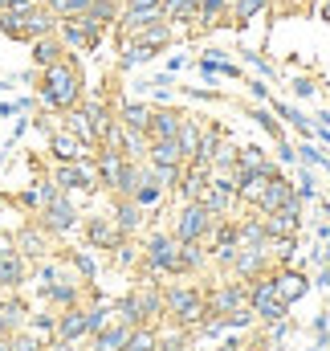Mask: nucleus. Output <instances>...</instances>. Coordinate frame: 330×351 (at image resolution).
<instances>
[{"mask_svg": "<svg viewBox=\"0 0 330 351\" xmlns=\"http://www.w3.org/2000/svg\"><path fill=\"white\" fill-rule=\"evenodd\" d=\"M37 98H41V106L62 110V114L82 102V70H78V62H74L70 53H66L62 62H53V66L41 70V90H37Z\"/></svg>", "mask_w": 330, "mask_h": 351, "instance_id": "1", "label": "nucleus"}, {"mask_svg": "<svg viewBox=\"0 0 330 351\" xmlns=\"http://www.w3.org/2000/svg\"><path fill=\"white\" fill-rule=\"evenodd\" d=\"M164 315H171V323L179 327H192L200 323V315H208V302L196 286H171L164 290Z\"/></svg>", "mask_w": 330, "mask_h": 351, "instance_id": "2", "label": "nucleus"}, {"mask_svg": "<svg viewBox=\"0 0 330 351\" xmlns=\"http://www.w3.org/2000/svg\"><path fill=\"white\" fill-rule=\"evenodd\" d=\"M58 37H62L66 49L90 53V49H98V41H102V25L90 21L86 12H78V16H62V21H58Z\"/></svg>", "mask_w": 330, "mask_h": 351, "instance_id": "3", "label": "nucleus"}, {"mask_svg": "<svg viewBox=\"0 0 330 351\" xmlns=\"http://www.w3.org/2000/svg\"><path fill=\"white\" fill-rule=\"evenodd\" d=\"M143 265L151 274H179V241L171 233H151L143 245Z\"/></svg>", "mask_w": 330, "mask_h": 351, "instance_id": "4", "label": "nucleus"}, {"mask_svg": "<svg viewBox=\"0 0 330 351\" xmlns=\"http://www.w3.org/2000/svg\"><path fill=\"white\" fill-rule=\"evenodd\" d=\"M53 184L62 188V192H98L102 184H98V168H94V160H78V164H58L53 168Z\"/></svg>", "mask_w": 330, "mask_h": 351, "instance_id": "5", "label": "nucleus"}, {"mask_svg": "<svg viewBox=\"0 0 330 351\" xmlns=\"http://www.w3.org/2000/svg\"><path fill=\"white\" fill-rule=\"evenodd\" d=\"M208 229H212V213H208L200 200H183V208L175 213L171 237H175V241H200Z\"/></svg>", "mask_w": 330, "mask_h": 351, "instance_id": "6", "label": "nucleus"}, {"mask_svg": "<svg viewBox=\"0 0 330 351\" xmlns=\"http://www.w3.org/2000/svg\"><path fill=\"white\" fill-rule=\"evenodd\" d=\"M41 221V229L45 233H53V237H62V233H74V225H78V208H74V200H70V192H62L53 204H45L41 213H37Z\"/></svg>", "mask_w": 330, "mask_h": 351, "instance_id": "7", "label": "nucleus"}, {"mask_svg": "<svg viewBox=\"0 0 330 351\" xmlns=\"http://www.w3.org/2000/svg\"><path fill=\"white\" fill-rule=\"evenodd\" d=\"M94 152L98 147H90L86 139H78L74 131H49V156L58 160V164H78V160H94Z\"/></svg>", "mask_w": 330, "mask_h": 351, "instance_id": "8", "label": "nucleus"}, {"mask_svg": "<svg viewBox=\"0 0 330 351\" xmlns=\"http://www.w3.org/2000/svg\"><path fill=\"white\" fill-rule=\"evenodd\" d=\"M123 241V229L114 225V217H86V245L90 250H114Z\"/></svg>", "mask_w": 330, "mask_h": 351, "instance_id": "9", "label": "nucleus"}, {"mask_svg": "<svg viewBox=\"0 0 330 351\" xmlns=\"http://www.w3.org/2000/svg\"><path fill=\"white\" fill-rule=\"evenodd\" d=\"M82 335H90V323H86V311L82 306H66L62 315H58V348H70V343H78Z\"/></svg>", "mask_w": 330, "mask_h": 351, "instance_id": "10", "label": "nucleus"}, {"mask_svg": "<svg viewBox=\"0 0 330 351\" xmlns=\"http://www.w3.org/2000/svg\"><path fill=\"white\" fill-rule=\"evenodd\" d=\"M49 33H58V16L45 4L41 8H29L21 16V41H37V37H49Z\"/></svg>", "mask_w": 330, "mask_h": 351, "instance_id": "11", "label": "nucleus"}, {"mask_svg": "<svg viewBox=\"0 0 330 351\" xmlns=\"http://www.w3.org/2000/svg\"><path fill=\"white\" fill-rule=\"evenodd\" d=\"M25 274H29V262H25L12 245H0V286H4V290H16V286L25 282Z\"/></svg>", "mask_w": 330, "mask_h": 351, "instance_id": "12", "label": "nucleus"}, {"mask_svg": "<svg viewBox=\"0 0 330 351\" xmlns=\"http://www.w3.org/2000/svg\"><path fill=\"white\" fill-rule=\"evenodd\" d=\"M12 250H16L25 262H41V258H45V229H41V225H25V229L16 233Z\"/></svg>", "mask_w": 330, "mask_h": 351, "instance_id": "13", "label": "nucleus"}, {"mask_svg": "<svg viewBox=\"0 0 330 351\" xmlns=\"http://www.w3.org/2000/svg\"><path fill=\"white\" fill-rule=\"evenodd\" d=\"M143 204H135L131 196H114V225L123 229V237H131V233H139V225H143Z\"/></svg>", "mask_w": 330, "mask_h": 351, "instance_id": "14", "label": "nucleus"}, {"mask_svg": "<svg viewBox=\"0 0 330 351\" xmlns=\"http://www.w3.org/2000/svg\"><path fill=\"white\" fill-rule=\"evenodd\" d=\"M147 164H151V168H183L188 160H183V152H179L175 139H151V147H147Z\"/></svg>", "mask_w": 330, "mask_h": 351, "instance_id": "15", "label": "nucleus"}, {"mask_svg": "<svg viewBox=\"0 0 330 351\" xmlns=\"http://www.w3.org/2000/svg\"><path fill=\"white\" fill-rule=\"evenodd\" d=\"M179 127H183V114L179 110H151V123H147V139H175L179 135Z\"/></svg>", "mask_w": 330, "mask_h": 351, "instance_id": "16", "label": "nucleus"}, {"mask_svg": "<svg viewBox=\"0 0 330 351\" xmlns=\"http://www.w3.org/2000/svg\"><path fill=\"white\" fill-rule=\"evenodd\" d=\"M131 335H135V327H127V323H106L102 331H94V351H127Z\"/></svg>", "mask_w": 330, "mask_h": 351, "instance_id": "17", "label": "nucleus"}, {"mask_svg": "<svg viewBox=\"0 0 330 351\" xmlns=\"http://www.w3.org/2000/svg\"><path fill=\"white\" fill-rule=\"evenodd\" d=\"M33 45V66L37 70H45V66H53V62H62L70 49L62 45V37L58 33H49V37H37V41H29Z\"/></svg>", "mask_w": 330, "mask_h": 351, "instance_id": "18", "label": "nucleus"}, {"mask_svg": "<svg viewBox=\"0 0 330 351\" xmlns=\"http://www.w3.org/2000/svg\"><path fill=\"white\" fill-rule=\"evenodd\" d=\"M237 306H249V286H225L208 298V315H229Z\"/></svg>", "mask_w": 330, "mask_h": 351, "instance_id": "19", "label": "nucleus"}, {"mask_svg": "<svg viewBox=\"0 0 330 351\" xmlns=\"http://www.w3.org/2000/svg\"><path fill=\"white\" fill-rule=\"evenodd\" d=\"M41 298L66 311V306H78V298H82V290H78V282H70V278H58V282H49V286H41Z\"/></svg>", "mask_w": 330, "mask_h": 351, "instance_id": "20", "label": "nucleus"}, {"mask_svg": "<svg viewBox=\"0 0 330 351\" xmlns=\"http://www.w3.org/2000/svg\"><path fill=\"white\" fill-rule=\"evenodd\" d=\"M294 196H298V192H294V188H290L281 176H273V180L265 184V192H261V200H257V204H261L265 213H277V208H285Z\"/></svg>", "mask_w": 330, "mask_h": 351, "instance_id": "21", "label": "nucleus"}, {"mask_svg": "<svg viewBox=\"0 0 330 351\" xmlns=\"http://www.w3.org/2000/svg\"><path fill=\"white\" fill-rule=\"evenodd\" d=\"M114 119H118L127 131H143V135H147V123H151V106H147V102H123V106L114 110Z\"/></svg>", "mask_w": 330, "mask_h": 351, "instance_id": "22", "label": "nucleus"}, {"mask_svg": "<svg viewBox=\"0 0 330 351\" xmlns=\"http://www.w3.org/2000/svg\"><path fill=\"white\" fill-rule=\"evenodd\" d=\"M131 200H135V204H143V208H155V204L164 200V184L155 180L151 168H143V180H139V188L131 192Z\"/></svg>", "mask_w": 330, "mask_h": 351, "instance_id": "23", "label": "nucleus"}, {"mask_svg": "<svg viewBox=\"0 0 330 351\" xmlns=\"http://www.w3.org/2000/svg\"><path fill=\"white\" fill-rule=\"evenodd\" d=\"M135 45H147V49H164L167 41H171V21H155V25H147V29H139L135 37H131Z\"/></svg>", "mask_w": 330, "mask_h": 351, "instance_id": "24", "label": "nucleus"}, {"mask_svg": "<svg viewBox=\"0 0 330 351\" xmlns=\"http://www.w3.org/2000/svg\"><path fill=\"white\" fill-rule=\"evenodd\" d=\"M66 131H74L78 139H86L90 147H98V131H94V123L86 119L82 106H74V110H66Z\"/></svg>", "mask_w": 330, "mask_h": 351, "instance_id": "25", "label": "nucleus"}, {"mask_svg": "<svg viewBox=\"0 0 330 351\" xmlns=\"http://www.w3.org/2000/svg\"><path fill=\"white\" fill-rule=\"evenodd\" d=\"M200 139H204V131L183 114V127H179V135H175V143H179V152H183V160H196V152H200Z\"/></svg>", "mask_w": 330, "mask_h": 351, "instance_id": "26", "label": "nucleus"}, {"mask_svg": "<svg viewBox=\"0 0 330 351\" xmlns=\"http://www.w3.org/2000/svg\"><path fill=\"white\" fill-rule=\"evenodd\" d=\"M306 294V278L302 274H277V298H285V302H298Z\"/></svg>", "mask_w": 330, "mask_h": 351, "instance_id": "27", "label": "nucleus"}, {"mask_svg": "<svg viewBox=\"0 0 330 351\" xmlns=\"http://www.w3.org/2000/svg\"><path fill=\"white\" fill-rule=\"evenodd\" d=\"M285 311H290V302H285V298H265V302H257V306H253V315H261L265 323H285Z\"/></svg>", "mask_w": 330, "mask_h": 351, "instance_id": "28", "label": "nucleus"}, {"mask_svg": "<svg viewBox=\"0 0 330 351\" xmlns=\"http://www.w3.org/2000/svg\"><path fill=\"white\" fill-rule=\"evenodd\" d=\"M86 16H90V21H98V25L106 29L110 21H118V4H114V0H90Z\"/></svg>", "mask_w": 330, "mask_h": 351, "instance_id": "29", "label": "nucleus"}, {"mask_svg": "<svg viewBox=\"0 0 330 351\" xmlns=\"http://www.w3.org/2000/svg\"><path fill=\"white\" fill-rule=\"evenodd\" d=\"M164 21H196V4L192 0H164Z\"/></svg>", "mask_w": 330, "mask_h": 351, "instance_id": "30", "label": "nucleus"}, {"mask_svg": "<svg viewBox=\"0 0 330 351\" xmlns=\"http://www.w3.org/2000/svg\"><path fill=\"white\" fill-rule=\"evenodd\" d=\"M269 0H233V25H249Z\"/></svg>", "mask_w": 330, "mask_h": 351, "instance_id": "31", "label": "nucleus"}, {"mask_svg": "<svg viewBox=\"0 0 330 351\" xmlns=\"http://www.w3.org/2000/svg\"><path fill=\"white\" fill-rule=\"evenodd\" d=\"M233 269L241 274V278H249V274H257L261 269V250H245V254H233Z\"/></svg>", "mask_w": 330, "mask_h": 351, "instance_id": "32", "label": "nucleus"}, {"mask_svg": "<svg viewBox=\"0 0 330 351\" xmlns=\"http://www.w3.org/2000/svg\"><path fill=\"white\" fill-rule=\"evenodd\" d=\"M160 348V339L147 331V327H135V335H131V343H127V351H155Z\"/></svg>", "mask_w": 330, "mask_h": 351, "instance_id": "33", "label": "nucleus"}, {"mask_svg": "<svg viewBox=\"0 0 330 351\" xmlns=\"http://www.w3.org/2000/svg\"><path fill=\"white\" fill-rule=\"evenodd\" d=\"M110 254H114V265H123V269H127V265H135V258H139V250L131 245V237H123Z\"/></svg>", "mask_w": 330, "mask_h": 351, "instance_id": "34", "label": "nucleus"}, {"mask_svg": "<svg viewBox=\"0 0 330 351\" xmlns=\"http://www.w3.org/2000/svg\"><path fill=\"white\" fill-rule=\"evenodd\" d=\"M70 262H74V269L82 274L86 282H94V274H98V262H94L90 254H82V250H74V254H70Z\"/></svg>", "mask_w": 330, "mask_h": 351, "instance_id": "35", "label": "nucleus"}, {"mask_svg": "<svg viewBox=\"0 0 330 351\" xmlns=\"http://www.w3.org/2000/svg\"><path fill=\"white\" fill-rule=\"evenodd\" d=\"M277 114H281V119H290V123H294V127H298L302 135H310V123H306V114H302V110H294V106L277 102Z\"/></svg>", "mask_w": 330, "mask_h": 351, "instance_id": "36", "label": "nucleus"}, {"mask_svg": "<svg viewBox=\"0 0 330 351\" xmlns=\"http://www.w3.org/2000/svg\"><path fill=\"white\" fill-rule=\"evenodd\" d=\"M249 119H257V123H261V127H265L273 139H285V135H281V127H277V119H273L269 110H249Z\"/></svg>", "mask_w": 330, "mask_h": 351, "instance_id": "37", "label": "nucleus"}, {"mask_svg": "<svg viewBox=\"0 0 330 351\" xmlns=\"http://www.w3.org/2000/svg\"><path fill=\"white\" fill-rule=\"evenodd\" d=\"M29 323H33L37 335H58V315H33Z\"/></svg>", "mask_w": 330, "mask_h": 351, "instance_id": "38", "label": "nucleus"}, {"mask_svg": "<svg viewBox=\"0 0 330 351\" xmlns=\"http://www.w3.org/2000/svg\"><path fill=\"white\" fill-rule=\"evenodd\" d=\"M302 160H306V164H314V168H322V172H330V160L322 156V147H314V143H306V147H302Z\"/></svg>", "mask_w": 330, "mask_h": 351, "instance_id": "39", "label": "nucleus"}, {"mask_svg": "<svg viewBox=\"0 0 330 351\" xmlns=\"http://www.w3.org/2000/svg\"><path fill=\"white\" fill-rule=\"evenodd\" d=\"M237 164H241V168H261V164H265V160H261V147H253V143H249V147H241Z\"/></svg>", "mask_w": 330, "mask_h": 351, "instance_id": "40", "label": "nucleus"}, {"mask_svg": "<svg viewBox=\"0 0 330 351\" xmlns=\"http://www.w3.org/2000/svg\"><path fill=\"white\" fill-rule=\"evenodd\" d=\"M33 106V98H16V102H0V119H12V114H21V110H29Z\"/></svg>", "mask_w": 330, "mask_h": 351, "instance_id": "41", "label": "nucleus"}, {"mask_svg": "<svg viewBox=\"0 0 330 351\" xmlns=\"http://www.w3.org/2000/svg\"><path fill=\"white\" fill-rule=\"evenodd\" d=\"M16 204H25V208H41V200H37V188L21 192V196H16Z\"/></svg>", "mask_w": 330, "mask_h": 351, "instance_id": "42", "label": "nucleus"}, {"mask_svg": "<svg viewBox=\"0 0 330 351\" xmlns=\"http://www.w3.org/2000/svg\"><path fill=\"white\" fill-rule=\"evenodd\" d=\"M298 196H302V200H310V196H318V192H314V180H310V176H302V188H298Z\"/></svg>", "mask_w": 330, "mask_h": 351, "instance_id": "43", "label": "nucleus"}, {"mask_svg": "<svg viewBox=\"0 0 330 351\" xmlns=\"http://www.w3.org/2000/svg\"><path fill=\"white\" fill-rule=\"evenodd\" d=\"M294 90H298L302 98H310V94H314V82H306V78H302V82H294Z\"/></svg>", "mask_w": 330, "mask_h": 351, "instance_id": "44", "label": "nucleus"}, {"mask_svg": "<svg viewBox=\"0 0 330 351\" xmlns=\"http://www.w3.org/2000/svg\"><path fill=\"white\" fill-rule=\"evenodd\" d=\"M183 66H188V58H171V62H167V70H171V74H179Z\"/></svg>", "mask_w": 330, "mask_h": 351, "instance_id": "45", "label": "nucleus"}, {"mask_svg": "<svg viewBox=\"0 0 330 351\" xmlns=\"http://www.w3.org/2000/svg\"><path fill=\"white\" fill-rule=\"evenodd\" d=\"M249 62H253V66H257L261 74H269V62H265V58H257V53H249Z\"/></svg>", "mask_w": 330, "mask_h": 351, "instance_id": "46", "label": "nucleus"}, {"mask_svg": "<svg viewBox=\"0 0 330 351\" xmlns=\"http://www.w3.org/2000/svg\"><path fill=\"white\" fill-rule=\"evenodd\" d=\"M249 90H253L257 98H265V94H269V86H265V82H249Z\"/></svg>", "mask_w": 330, "mask_h": 351, "instance_id": "47", "label": "nucleus"}, {"mask_svg": "<svg viewBox=\"0 0 330 351\" xmlns=\"http://www.w3.org/2000/svg\"><path fill=\"white\" fill-rule=\"evenodd\" d=\"M29 4H37V8H41V4H49V0H29Z\"/></svg>", "mask_w": 330, "mask_h": 351, "instance_id": "48", "label": "nucleus"}, {"mask_svg": "<svg viewBox=\"0 0 330 351\" xmlns=\"http://www.w3.org/2000/svg\"><path fill=\"white\" fill-rule=\"evenodd\" d=\"M322 12H327V21H330V4H327V8H322Z\"/></svg>", "mask_w": 330, "mask_h": 351, "instance_id": "49", "label": "nucleus"}, {"mask_svg": "<svg viewBox=\"0 0 330 351\" xmlns=\"http://www.w3.org/2000/svg\"><path fill=\"white\" fill-rule=\"evenodd\" d=\"M229 8H233V0H229Z\"/></svg>", "mask_w": 330, "mask_h": 351, "instance_id": "50", "label": "nucleus"}, {"mask_svg": "<svg viewBox=\"0 0 330 351\" xmlns=\"http://www.w3.org/2000/svg\"><path fill=\"white\" fill-rule=\"evenodd\" d=\"M155 351H160V348H155Z\"/></svg>", "mask_w": 330, "mask_h": 351, "instance_id": "51", "label": "nucleus"}]
</instances>
